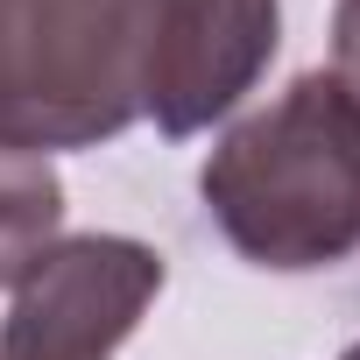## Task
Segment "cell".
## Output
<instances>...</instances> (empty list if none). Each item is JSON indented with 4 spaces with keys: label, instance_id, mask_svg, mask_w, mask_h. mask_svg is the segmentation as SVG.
I'll list each match as a JSON object with an SVG mask.
<instances>
[{
    "label": "cell",
    "instance_id": "cell-4",
    "mask_svg": "<svg viewBox=\"0 0 360 360\" xmlns=\"http://www.w3.org/2000/svg\"><path fill=\"white\" fill-rule=\"evenodd\" d=\"M283 43V0H155V36L141 71V120L191 141L226 120Z\"/></svg>",
    "mask_w": 360,
    "mask_h": 360
},
{
    "label": "cell",
    "instance_id": "cell-3",
    "mask_svg": "<svg viewBox=\"0 0 360 360\" xmlns=\"http://www.w3.org/2000/svg\"><path fill=\"white\" fill-rule=\"evenodd\" d=\"M162 255L127 233H57L8 283L0 360H113L162 297Z\"/></svg>",
    "mask_w": 360,
    "mask_h": 360
},
{
    "label": "cell",
    "instance_id": "cell-1",
    "mask_svg": "<svg viewBox=\"0 0 360 360\" xmlns=\"http://www.w3.org/2000/svg\"><path fill=\"white\" fill-rule=\"evenodd\" d=\"M198 198L248 269L311 276L360 255V99L332 71L290 78L198 162Z\"/></svg>",
    "mask_w": 360,
    "mask_h": 360
},
{
    "label": "cell",
    "instance_id": "cell-2",
    "mask_svg": "<svg viewBox=\"0 0 360 360\" xmlns=\"http://www.w3.org/2000/svg\"><path fill=\"white\" fill-rule=\"evenodd\" d=\"M155 0H0V148H99L141 120Z\"/></svg>",
    "mask_w": 360,
    "mask_h": 360
},
{
    "label": "cell",
    "instance_id": "cell-5",
    "mask_svg": "<svg viewBox=\"0 0 360 360\" xmlns=\"http://www.w3.org/2000/svg\"><path fill=\"white\" fill-rule=\"evenodd\" d=\"M332 78L360 99V0H339L332 8Z\"/></svg>",
    "mask_w": 360,
    "mask_h": 360
},
{
    "label": "cell",
    "instance_id": "cell-6",
    "mask_svg": "<svg viewBox=\"0 0 360 360\" xmlns=\"http://www.w3.org/2000/svg\"><path fill=\"white\" fill-rule=\"evenodd\" d=\"M339 360H360V339H353V346H346V353H339Z\"/></svg>",
    "mask_w": 360,
    "mask_h": 360
}]
</instances>
